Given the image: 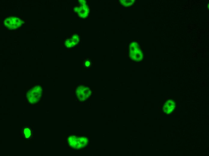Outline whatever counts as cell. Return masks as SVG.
Masks as SVG:
<instances>
[{"label":"cell","instance_id":"cell-1","mask_svg":"<svg viewBox=\"0 0 209 156\" xmlns=\"http://www.w3.org/2000/svg\"><path fill=\"white\" fill-rule=\"evenodd\" d=\"M69 146L72 148L80 149L85 147L88 144L89 138L85 136H80L71 135L69 136L68 139Z\"/></svg>","mask_w":209,"mask_h":156},{"label":"cell","instance_id":"cell-2","mask_svg":"<svg viewBox=\"0 0 209 156\" xmlns=\"http://www.w3.org/2000/svg\"><path fill=\"white\" fill-rule=\"evenodd\" d=\"M42 88L39 86H36L31 89L27 94L29 101L32 104H35L40 99L42 93Z\"/></svg>","mask_w":209,"mask_h":156},{"label":"cell","instance_id":"cell-3","mask_svg":"<svg viewBox=\"0 0 209 156\" xmlns=\"http://www.w3.org/2000/svg\"><path fill=\"white\" fill-rule=\"evenodd\" d=\"M129 56L132 59L136 61H139L142 59V52L136 43L133 42L130 44Z\"/></svg>","mask_w":209,"mask_h":156},{"label":"cell","instance_id":"cell-4","mask_svg":"<svg viewBox=\"0 0 209 156\" xmlns=\"http://www.w3.org/2000/svg\"><path fill=\"white\" fill-rule=\"evenodd\" d=\"M76 94L78 99L81 101L87 99L91 95L92 92L89 87L85 86L77 87Z\"/></svg>","mask_w":209,"mask_h":156},{"label":"cell","instance_id":"cell-5","mask_svg":"<svg viewBox=\"0 0 209 156\" xmlns=\"http://www.w3.org/2000/svg\"><path fill=\"white\" fill-rule=\"evenodd\" d=\"M23 24V22L19 18L10 17L6 19L4 21L5 26L9 29H15L20 27Z\"/></svg>","mask_w":209,"mask_h":156},{"label":"cell","instance_id":"cell-6","mask_svg":"<svg viewBox=\"0 0 209 156\" xmlns=\"http://www.w3.org/2000/svg\"><path fill=\"white\" fill-rule=\"evenodd\" d=\"M175 106V104L174 100H170L166 102L164 104L163 109L164 112L167 114H170L174 110Z\"/></svg>","mask_w":209,"mask_h":156},{"label":"cell","instance_id":"cell-7","mask_svg":"<svg viewBox=\"0 0 209 156\" xmlns=\"http://www.w3.org/2000/svg\"><path fill=\"white\" fill-rule=\"evenodd\" d=\"M134 0H120V3L123 6L125 7L132 5L134 2Z\"/></svg>","mask_w":209,"mask_h":156},{"label":"cell","instance_id":"cell-8","mask_svg":"<svg viewBox=\"0 0 209 156\" xmlns=\"http://www.w3.org/2000/svg\"><path fill=\"white\" fill-rule=\"evenodd\" d=\"M24 134L26 138H29L31 134V130L30 128H26L24 130Z\"/></svg>","mask_w":209,"mask_h":156},{"label":"cell","instance_id":"cell-9","mask_svg":"<svg viewBox=\"0 0 209 156\" xmlns=\"http://www.w3.org/2000/svg\"><path fill=\"white\" fill-rule=\"evenodd\" d=\"M89 63L88 62H87L86 63V65L88 66H89Z\"/></svg>","mask_w":209,"mask_h":156}]
</instances>
